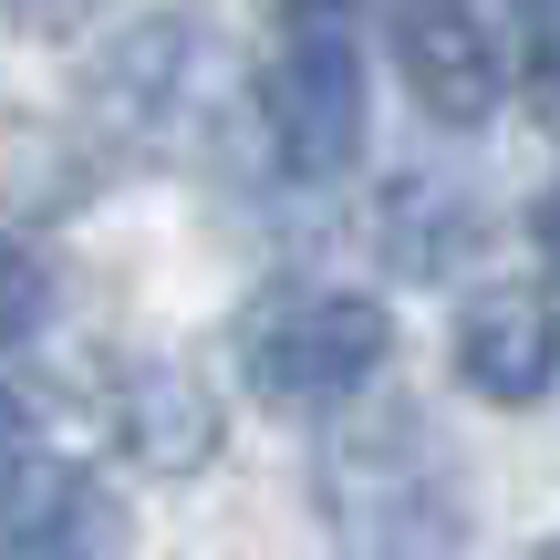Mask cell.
I'll return each instance as SVG.
<instances>
[{"label":"cell","mask_w":560,"mask_h":560,"mask_svg":"<svg viewBox=\"0 0 560 560\" xmlns=\"http://www.w3.org/2000/svg\"><path fill=\"white\" fill-rule=\"evenodd\" d=\"M312 488L353 560H457L467 550V457L425 405L342 416Z\"/></svg>","instance_id":"cell-1"},{"label":"cell","mask_w":560,"mask_h":560,"mask_svg":"<svg viewBox=\"0 0 560 560\" xmlns=\"http://www.w3.org/2000/svg\"><path fill=\"white\" fill-rule=\"evenodd\" d=\"M395 363V312L332 280H270L240 312V374L260 405H342Z\"/></svg>","instance_id":"cell-2"},{"label":"cell","mask_w":560,"mask_h":560,"mask_svg":"<svg viewBox=\"0 0 560 560\" xmlns=\"http://www.w3.org/2000/svg\"><path fill=\"white\" fill-rule=\"evenodd\" d=\"M229 104V52L208 21L166 11V21H136V32L115 42V52L94 62V115L115 125L125 145H198L208 125H219Z\"/></svg>","instance_id":"cell-3"},{"label":"cell","mask_w":560,"mask_h":560,"mask_svg":"<svg viewBox=\"0 0 560 560\" xmlns=\"http://www.w3.org/2000/svg\"><path fill=\"white\" fill-rule=\"evenodd\" d=\"M260 136L280 156V177L332 187L342 166L363 156V52L332 32V21H301L260 73Z\"/></svg>","instance_id":"cell-4"},{"label":"cell","mask_w":560,"mask_h":560,"mask_svg":"<svg viewBox=\"0 0 560 560\" xmlns=\"http://www.w3.org/2000/svg\"><path fill=\"white\" fill-rule=\"evenodd\" d=\"M125 550V499L83 457L11 446L0 457V560H115Z\"/></svg>","instance_id":"cell-5"},{"label":"cell","mask_w":560,"mask_h":560,"mask_svg":"<svg viewBox=\"0 0 560 560\" xmlns=\"http://www.w3.org/2000/svg\"><path fill=\"white\" fill-rule=\"evenodd\" d=\"M395 62L436 125H488L509 94V42L478 0H395Z\"/></svg>","instance_id":"cell-6"},{"label":"cell","mask_w":560,"mask_h":560,"mask_svg":"<svg viewBox=\"0 0 560 560\" xmlns=\"http://www.w3.org/2000/svg\"><path fill=\"white\" fill-rule=\"evenodd\" d=\"M457 374L478 384L488 405H540L560 374V312L529 280H488V291L457 301Z\"/></svg>","instance_id":"cell-7"},{"label":"cell","mask_w":560,"mask_h":560,"mask_svg":"<svg viewBox=\"0 0 560 560\" xmlns=\"http://www.w3.org/2000/svg\"><path fill=\"white\" fill-rule=\"evenodd\" d=\"M115 436L136 467L187 478V467L219 457V395H208L187 363H125L115 374Z\"/></svg>","instance_id":"cell-8"},{"label":"cell","mask_w":560,"mask_h":560,"mask_svg":"<svg viewBox=\"0 0 560 560\" xmlns=\"http://www.w3.org/2000/svg\"><path fill=\"white\" fill-rule=\"evenodd\" d=\"M374 240H384V260L395 270H416V280H436V270H457L467 249H478V198H467L457 177H395L384 187V208H374Z\"/></svg>","instance_id":"cell-9"},{"label":"cell","mask_w":560,"mask_h":560,"mask_svg":"<svg viewBox=\"0 0 560 560\" xmlns=\"http://www.w3.org/2000/svg\"><path fill=\"white\" fill-rule=\"evenodd\" d=\"M42 322H52V270H42L32 240H11V229H0V353L42 342Z\"/></svg>","instance_id":"cell-10"},{"label":"cell","mask_w":560,"mask_h":560,"mask_svg":"<svg viewBox=\"0 0 560 560\" xmlns=\"http://www.w3.org/2000/svg\"><path fill=\"white\" fill-rule=\"evenodd\" d=\"M520 52H529L540 115H560V0H520Z\"/></svg>","instance_id":"cell-11"},{"label":"cell","mask_w":560,"mask_h":560,"mask_svg":"<svg viewBox=\"0 0 560 560\" xmlns=\"http://www.w3.org/2000/svg\"><path fill=\"white\" fill-rule=\"evenodd\" d=\"M529 240H540V270L560 280V187H550V198H540V208H529Z\"/></svg>","instance_id":"cell-12"},{"label":"cell","mask_w":560,"mask_h":560,"mask_svg":"<svg viewBox=\"0 0 560 560\" xmlns=\"http://www.w3.org/2000/svg\"><path fill=\"white\" fill-rule=\"evenodd\" d=\"M11 446H32V436H21V395L0 384V457H11Z\"/></svg>","instance_id":"cell-13"},{"label":"cell","mask_w":560,"mask_h":560,"mask_svg":"<svg viewBox=\"0 0 560 560\" xmlns=\"http://www.w3.org/2000/svg\"><path fill=\"white\" fill-rule=\"evenodd\" d=\"M11 11H32V21H73V11H94V0H11Z\"/></svg>","instance_id":"cell-14"},{"label":"cell","mask_w":560,"mask_h":560,"mask_svg":"<svg viewBox=\"0 0 560 560\" xmlns=\"http://www.w3.org/2000/svg\"><path fill=\"white\" fill-rule=\"evenodd\" d=\"M291 11H301V21H322V11H342V0H291Z\"/></svg>","instance_id":"cell-15"},{"label":"cell","mask_w":560,"mask_h":560,"mask_svg":"<svg viewBox=\"0 0 560 560\" xmlns=\"http://www.w3.org/2000/svg\"><path fill=\"white\" fill-rule=\"evenodd\" d=\"M529 560H560V540H540V550H529Z\"/></svg>","instance_id":"cell-16"}]
</instances>
